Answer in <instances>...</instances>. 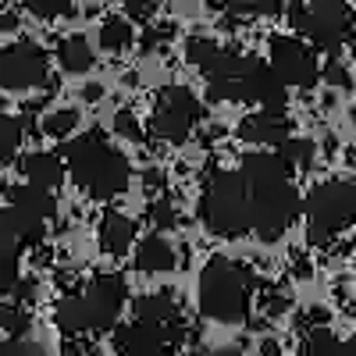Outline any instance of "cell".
I'll return each mask as SVG.
<instances>
[{
	"label": "cell",
	"instance_id": "cell-1",
	"mask_svg": "<svg viewBox=\"0 0 356 356\" xmlns=\"http://www.w3.org/2000/svg\"><path fill=\"white\" fill-rule=\"evenodd\" d=\"M243 178L253 203V232L264 243H275L289 232L300 214V193L292 186V168L282 154H250L243 157Z\"/></svg>",
	"mask_w": 356,
	"mask_h": 356
},
{
	"label": "cell",
	"instance_id": "cell-2",
	"mask_svg": "<svg viewBox=\"0 0 356 356\" xmlns=\"http://www.w3.org/2000/svg\"><path fill=\"white\" fill-rule=\"evenodd\" d=\"M61 157L68 164V175L93 200H114V196H122L125 186H129L132 171H129L125 154L114 150L100 132H82V136L68 139Z\"/></svg>",
	"mask_w": 356,
	"mask_h": 356
},
{
	"label": "cell",
	"instance_id": "cell-3",
	"mask_svg": "<svg viewBox=\"0 0 356 356\" xmlns=\"http://www.w3.org/2000/svg\"><path fill=\"white\" fill-rule=\"evenodd\" d=\"M200 221L221 239H239V235L253 232V203L243 171H218L207 182L200 200Z\"/></svg>",
	"mask_w": 356,
	"mask_h": 356
},
{
	"label": "cell",
	"instance_id": "cell-4",
	"mask_svg": "<svg viewBox=\"0 0 356 356\" xmlns=\"http://www.w3.org/2000/svg\"><path fill=\"white\" fill-rule=\"evenodd\" d=\"M253 278L243 264L228 257H214L200 275V310L218 324H239L250 314Z\"/></svg>",
	"mask_w": 356,
	"mask_h": 356
},
{
	"label": "cell",
	"instance_id": "cell-5",
	"mask_svg": "<svg viewBox=\"0 0 356 356\" xmlns=\"http://www.w3.org/2000/svg\"><path fill=\"white\" fill-rule=\"evenodd\" d=\"M356 221V182L353 178H328L307 196V239L314 246H328L339 232Z\"/></svg>",
	"mask_w": 356,
	"mask_h": 356
},
{
	"label": "cell",
	"instance_id": "cell-6",
	"mask_svg": "<svg viewBox=\"0 0 356 356\" xmlns=\"http://www.w3.org/2000/svg\"><path fill=\"white\" fill-rule=\"evenodd\" d=\"M289 18L296 25V33H303L321 50L342 47L346 36L353 33V11L342 4V0H310V4H300V0H296Z\"/></svg>",
	"mask_w": 356,
	"mask_h": 356
},
{
	"label": "cell",
	"instance_id": "cell-7",
	"mask_svg": "<svg viewBox=\"0 0 356 356\" xmlns=\"http://www.w3.org/2000/svg\"><path fill=\"white\" fill-rule=\"evenodd\" d=\"M200 100L193 97V89L186 86H168L157 93V107H154V118H150V132L161 139V143H186L200 122Z\"/></svg>",
	"mask_w": 356,
	"mask_h": 356
},
{
	"label": "cell",
	"instance_id": "cell-8",
	"mask_svg": "<svg viewBox=\"0 0 356 356\" xmlns=\"http://www.w3.org/2000/svg\"><path fill=\"white\" fill-rule=\"evenodd\" d=\"M267 65L278 72V79L285 86L310 89L321 79L314 50L303 40H296V36H271V47H267Z\"/></svg>",
	"mask_w": 356,
	"mask_h": 356
},
{
	"label": "cell",
	"instance_id": "cell-9",
	"mask_svg": "<svg viewBox=\"0 0 356 356\" xmlns=\"http://www.w3.org/2000/svg\"><path fill=\"white\" fill-rule=\"evenodd\" d=\"M47 82V54L33 40H18L0 54V86L4 89H36Z\"/></svg>",
	"mask_w": 356,
	"mask_h": 356
},
{
	"label": "cell",
	"instance_id": "cell-10",
	"mask_svg": "<svg viewBox=\"0 0 356 356\" xmlns=\"http://www.w3.org/2000/svg\"><path fill=\"white\" fill-rule=\"evenodd\" d=\"M125 300H129V289H125L122 275H97L82 292L89 332H111L118 324V314H122Z\"/></svg>",
	"mask_w": 356,
	"mask_h": 356
},
{
	"label": "cell",
	"instance_id": "cell-11",
	"mask_svg": "<svg viewBox=\"0 0 356 356\" xmlns=\"http://www.w3.org/2000/svg\"><path fill=\"white\" fill-rule=\"evenodd\" d=\"M43 228H47L43 218L22 211V207H15V203H8L4 211H0V253L18 257L22 250L36 246L43 239Z\"/></svg>",
	"mask_w": 356,
	"mask_h": 356
},
{
	"label": "cell",
	"instance_id": "cell-12",
	"mask_svg": "<svg viewBox=\"0 0 356 356\" xmlns=\"http://www.w3.org/2000/svg\"><path fill=\"white\" fill-rule=\"evenodd\" d=\"M285 136H292V122L285 118V111H271L260 107L257 114L239 122V139L246 143H260V146H278Z\"/></svg>",
	"mask_w": 356,
	"mask_h": 356
},
{
	"label": "cell",
	"instance_id": "cell-13",
	"mask_svg": "<svg viewBox=\"0 0 356 356\" xmlns=\"http://www.w3.org/2000/svg\"><path fill=\"white\" fill-rule=\"evenodd\" d=\"M168 342V335L161 328H154V324H146L139 317H132L129 324H122V328L114 332V349L118 353H132V356H154L161 353Z\"/></svg>",
	"mask_w": 356,
	"mask_h": 356
},
{
	"label": "cell",
	"instance_id": "cell-14",
	"mask_svg": "<svg viewBox=\"0 0 356 356\" xmlns=\"http://www.w3.org/2000/svg\"><path fill=\"white\" fill-rule=\"evenodd\" d=\"M136 317L154 324V328H161L168 335V342H175L178 335H182V328H178V303L171 300V292H146L136 300Z\"/></svg>",
	"mask_w": 356,
	"mask_h": 356
},
{
	"label": "cell",
	"instance_id": "cell-15",
	"mask_svg": "<svg viewBox=\"0 0 356 356\" xmlns=\"http://www.w3.org/2000/svg\"><path fill=\"white\" fill-rule=\"evenodd\" d=\"M4 196H8V203H15V207H22V211H29V214H36V218H43V221H54V214H57V200H54V193L47 189V186H36V182H11L8 189H4Z\"/></svg>",
	"mask_w": 356,
	"mask_h": 356
},
{
	"label": "cell",
	"instance_id": "cell-16",
	"mask_svg": "<svg viewBox=\"0 0 356 356\" xmlns=\"http://www.w3.org/2000/svg\"><path fill=\"white\" fill-rule=\"evenodd\" d=\"M132 239H136V225H132V218L118 214V211H107V214L100 218V225H97V243H100L104 253L122 257V253H129Z\"/></svg>",
	"mask_w": 356,
	"mask_h": 356
},
{
	"label": "cell",
	"instance_id": "cell-17",
	"mask_svg": "<svg viewBox=\"0 0 356 356\" xmlns=\"http://www.w3.org/2000/svg\"><path fill=\"white\" fill-rule=\"evenodd\" d=\"M175 264H178V253L164 235H146L136 250V267L143 275H168L175 271Z\"/></svg>",
	"mask_w": 356,
	"mask_h": 356
},
{
	"label": "cell",
	"instance_id": "cell-18",
	"mask_svg": "<svg viewBox=\"0 0 356 356\" xmlns=\"http://www.w3.org/2000/svg\"><path fill=\"white\" fill-rule=\"evenodd\" d=\"M65 175H68V164H65L61 154L36 150V154H29V157H25V178H29V182H36V186L57 189V186L65 182Z\"/></svg>",
	"mask_w": 356,
	"mask_h": 356
},
{
	"label": "cell",
	"instance_id": "cell-19",
	"mask_svg": "<svg viewBox=\"0 0 356 356\" xmlns=\"http://www.w3.org/2000/svg\"><path fill=\"white\" fill-rule=\"evenodd\" d=\"M57 61H61L65 72L82 75V72H89L97 65V54H93V47H89L86 36H65L61 43H57Z\"/></svg>",
	"mask_w": 356,
	"mask_h": 356
},
{
	"label": "cell",
	"instance_id": "cell-20",
	"mask_svg": "<svg viewBox=\"0 0 356 356\" xmlns=\"http://www.w3.org/2000/svg\"><path fill=\"white\" fill-rule=\"evenodd\" d=\"M54 321L65 335H86L89 332V317H86V303H82V292H72L65 300H57L54 307Z\"/></svg>",
	"mask_w": 356,
	"mask_h": 356
},
{
	"label": "cell",
	"instance_id": "cell-21",
	"mask_svg": "<svg viewBox=\"0 0 356 356\" xmlns=\"http://www.w3.org/2000/svg\"><path fill=\"white\" fill-rule=\"evenodd\" d=\"M132 43H136V33H132V22L129 18H107L100 25V47L107 54H125Z\"/></svg>",
	"mask_w": 356,
	"mask_h": 356
},
{
	"label": "cell",
	"instance_id": "cell-22",
	"mask_svg": "<svg viewBox=\"0 0 356 356\" xmlns=\"http://www.w3.org/2000/svg\"><path fill=\"white\" fill-rule=\"evenodd\" d=\"M214 8H225L232 15H250V18H267V15H278L282 0H211Z\"/></svg>",
	"mask_w": 356,
	"mask_h": 356
},
{
	"label": "cell",
	"instance_id": "cell-23",
	"mask_svg": "<svg viewBox=\"0 0 356 356\" xmlns=\"http://www.w3.org/2000/svg\"><path fill=\"white\" fill-rule=\"evenodd\" d=\"M278 154L285 157V164L296 171V168H310L314 164V143L310 139H296V136H285L282 143H278Z\"/></svg>",
	"mask_w": 356,
	"mask_h": 356
},
{
	"label": "cell",
	"instance_id": "cell-24",
	"mask_svg": "<svg viewBox=\"0 0 356 356\" xmlns=\"http://www.w3.org/2000/svg\"><path fill=\"white\" fill-rule=\"evenodd\" d=\"M22 146V118L0 114V168L11 164V157L18 154Z\"/></svg>",
	"mask_w": 356,
	"mask_h": 356
},
{
	"label": "cell",
	"instance_id": "cell-25",
	"mask_svg": "<svg viewBox=\"0 0 356 356\" xmlns=\"http://www.w3.org/2000/svg\"><path fill=\"white\" fill-rule=\"evenodd\" d=\"M75 129H79V111H72V107L47 114L43 125H40V132H47V136H54V139H61V136H68V132H75Z\"/></svg>",
	"mask_w": 356,
	"mask_h": 356
},
{
	"label": "cell",
	"instance_id": "cell-26",
	"mask_svg": "<svg viewBox=\"0 0 356 356\" xmlns=\"http://www.w3.org/2000/svg\"><path fill=\"white\" fill-rule=\"evenodd\" d=\"M22 4L36 18H65V15H72L75 0H22Z\"/></svg>",
	"mask_w": 356,
	"mask_h": 356
},
{
	"label": "cell",
	"instance_id": "cell-27",
	"mask_svg": "<svg viewBox=\"0 0 356 356\" xmlns=\"http://www.w3.org/2000/svg\"><path fill=\"white\" fill-rule=\"evenodd\" d=\"M218 50H221V47H218L214 40H203V36H196V40L186 43V57H189V65H196V68H203Z\"/></svg>",
	"mask_w": 356,
	"mask_h": 356
},
{
	"label": "cell",
	"instance_id": "cell-28",
	"mask_svg": "<svg viewBox=\"0 0 356 356\" xmlns=\"http://www.w3.org/2000/svg\"><path fill=\"white\" fill-rule=\"evenodd\" d=\"M332 349H342V342L328 328H310V335L303 339V353H332Z\"/></svg>",
	"mask_w": 356,
	"mask_h": 356
},
{
	"label": "cell",
	"instance_id": "cell-29",
	"mask_svg": "<svg viewBox=\"0 0 356 356\" xmlns=\"http://www.w3.org/2000/svg\"><path fill=\"white\" fill-rule=\"evenodd\" d=\"M150 221H154V228H164V232L178 225V211H175V203L168 196L150 203Z\"/></svg>",
	"mask_w": 356,
	"mask_h": 356
},
{
	"label": "cell",
	"instance_id": "cell-30",
	"mask_svg": "<svg viewBox=\"0 0 356 356\" xmlns=\"http://www.w3.org/2000/svg\"><path fill=\"white\" fill-rule=\"evenodd\" d=\"M25 328H29V317L22 314V307H4V303H0V332L25 335Z\"/></svg>",
	"mask_w": 356,
	"mask_h": 356
},
{
	"label": "cell",
	"instance_id": "cell-31",
	"mask_svg": "<svg viewBox=\"0 0 356 356\" xmlns=\"http://www.w3.org/2000/svg\"><path fill=\"white\" fill-rule=\"evenodd\" d=\"M15 285H18V264H15V257L0 253V296H8Z\"/></svg>",
	"mask_w": 356,
	"mask_h": 356
},
{
	"label": "cell",
	"instance_id": "cell-32",
	"mask_svg": "<svg viewBox=\"0 0 356 356\" xmlns=\"http://www.w3.org/2000/svg\"><path fill=\"white\" fill-rule=\"evenodd\" d=\"M114 132L125 136V139H139V136H143V129H139V122H136L132 111H118V114H114Z\"/></svg>",
	"mask_w": 356,
	"mask_h": 356
},
{
	"label": "cell",
	"instance_id": "cell-33",
	"mask_svg": "<svg viewBox=\"0 0 356 356\" xmlns=\"http://www.w3.org/2000/svg\"><path fill=\"white\" fill-rule=\"evenodd\" d=\"M154 11H157L154 0H129V8H125V15L129 18H139V22H150Z\"/></svg>",
	"mask_w": 356,
	"mask_h": 356
},
{
	"label": "cell",
	"instance_id": "cell-34",
	"mask_svg": "<svg viewBox=\"0 0 356 356\" xmlns=\"http://www.w3.org/2000/svg\"><path fill=\"white\" fill-rule=\"evenodd\" d=\"M171 36H175V29H171V25H157V29H150V33L143 36V50H157L161 40H171Z\"/></svg>",
	"mask_w": 356,
	"mask_h": 356
},
{
	"label": "cell",
	"instance_id": "cell-35",
	"mask_svg": "<svg viewBox=\"0 0 356 356\" xmlns=\"http://www.w3.org/2000/svg\"><path fill=\"white\" fill-rule=\"evenodd\" d=\"M321 75H324V79H328L332 86H339V89H346V86H349V75H346V68H342V65H335V61H332L328 68H324Z\"/></svg>",
	"mask_w": 356,
	"mask_h": 356
},
{
	"label": "cell",
	"instance_id": "cell-36",
	"mask_svg": "<svg viewBox=\"0 0 356 356\" xmlns=\"http://www.w3.org/2000/svg\"><path fill=\"white\" fill-rule=\"evenodd\" d=\"M15 25H18V18H15V15L8 11L4 18H0V33H11V29H15Z\"/></svg>",
	"mask_w": 356,
	"mask_h": 356
},
{
	"label": "cell",
	"instance_id": "cell-37",
	"mask_svg": "<svg viewBox=\"0 0 356 356\" xmlns=\"http://www.w3.org/2000/svg\"><path fill=\"white\" fill-rule=\"evenodd\" d=\"M100 93H104V89H100V86H86V93H82V97H86V100H97Z\"/></svg>",
	"mask_w": 356,
	"mask_h": 356
},
{
	"label": "cell",
	"instance_id": "cell-38",
	"mask_svg": "<svg viewBox=\"0 0 356 356\" xmlns=\"http://www.w3.org/2000/svg\"><path fill=\"white\" fill-rule=\"evenodd\" d=\"M346 349H349V353H356V335H353V339L346 342Z\"/></svg>",
	"mask_w": 356,
	"mask_h": 356
},
{
	"label": "cell",
	"instance_id": "cell-39",
	"mask_svg": "<svg viewBox=\"0 0 356 356\" xmlns=\"http://www.w3.org/2000/svg\"><path fill=\"white\" fill-rule=\"evenodd\" d=\"M349 157H353V168H356V150H353V154H349Z\"/></svg>",
	"mask_w": 356,
	"mask_h": 356
}]
</instances>
